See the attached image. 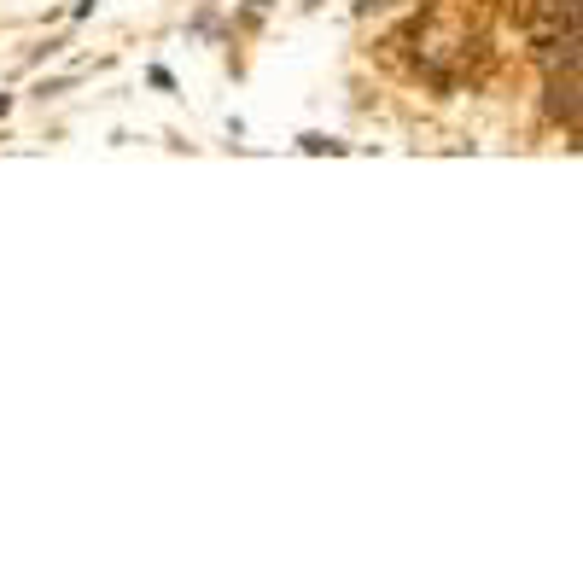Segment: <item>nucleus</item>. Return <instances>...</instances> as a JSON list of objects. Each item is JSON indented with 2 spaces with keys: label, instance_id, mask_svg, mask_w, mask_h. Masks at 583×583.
Here are the masks:
<instances>
[{
  "label": "nucleus",
  "instance_id": "20e7f679",
  "mask_svg": "<svg viewBox=\"0 0 583 583\" xmlns=\"http://www.w3.org/2000/svg\"><path fill=\"white\" fill-rule=\"evenodd\" d=\"M6 105H12V100H6V94H0V117H6Z\"/></svg>",
  "mask_w": 583,
  "mask_h": 583
},
{
  "label": "nucleus",
  "instance_id": "7ed1b4c3",
  "mask_svg": "<svg viewBox=\"0 0 583 583\" xmlns=\"http://www.w3.org/2000/svg\"><path fill=\"white\" fill-rule=\"evenodd\" d=\"M88 12H94V0H76V6H70V18H88Z\"/></svg>",
  "mask_w": 583,
  "mask_h": 583
},
{
  "label": "nucleus",
  "instance_id": "39448f33",
  "mask_svg": "<svg viewBox=\"0 0 583 583\" xmlns=\"http://www.w3.org/2000/svg\"><path fill=\"white\" fill-rule=\"evenodd\" d=\"M251 6H269V0H251Z\"/></svg>",
  "mask_w": 583,
  "mask_h": 583
},
{
  "label": "nucleus",
  "instance_id": "f03ea898",
  "mask_svg": "<svg viewBox=\"0 0 583 583\" xmlns=\"http://www.w3.org/2000/svg\"><path fill=\"white\" fill-rule=\"evenodd\" d=\"M298 146H304V152H339V140H327V135H304Z\"/></svg>",
  "mask_w": 583,
  "mask_h": 583
},
{
  "label": "nucleus",
  "instance_id": "f257e3e1",
  "mask_svg": "<svg viewBox=\"0 0 583 583\" xmlns=\"http://www.w3.org/2000/svg\"><path fill=\"white\" fill-rule=\"evenodd\" d=\"M543 94H549V117L554 123H560V129H566V135H578V70H549V88H543Z\"/></svg>",
  "mask_w": 583,
  "mask_h": 583
}]
</instances>
